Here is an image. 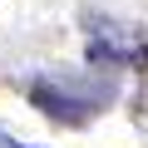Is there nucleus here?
<instances>
[{"label": "nucleus", "mask_w": 148, "mask_h": 148, "mask_svg": "<svg viewBox=\"0 0 148 148\" xmlns=\"http://www.w3.org/2000/svg\"><path fill=\"white\" fill-rule=\"evenodd\" d=\"M109 94H114L109 84H69V79H35L30 84V104L64 128H79L94 114H104Z\"/></svg>", "instance_id": "1"}, {"label": "nucleus", "mask_w": 148, "mask_h": 148, "mask_svg": "<svg viewBox=\"0 0 148 148\" xmlns=\"http://www.w3.org/2000/svg\"><path fill=\"white\" fill-rule=\"evenodd\" d=\"M84 35H89V64L148 69V35L143 30L119 25V20H104V15H89L84 20Z\"/></svg>", "instance_id": "2"}, {"label": "nucleus", "mask_w": 148, "mask_h": 148, "mask_svg": "<svg viewBox=\"0 0 148 148\" xmlns=\"http://www.w3.org/2000/svg\"><path fill=\"white\" fill-rule=\"evenodd\" d=\"M0 148H25V143H15V138H0Z\"/></svg>", "instance_id": "3"}]
</instances>
